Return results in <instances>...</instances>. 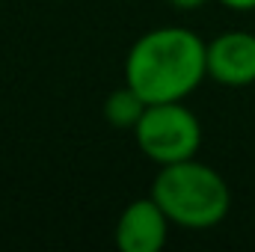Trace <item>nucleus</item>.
I'll return each instance as SVG.
<instances>
[{
    "instance_id": "nucleus-1",
    "label": "nucleus",
    "mask_w": 255,
    "mask_h": 252,
    "mask_svg": "<svg viewBox=\"0 0 255 252\" xmlns=\"http://www.w3.org/2000/svg\"><path fill=\"white\" fill-rule=\"evenodd\" d=\"M208 77V42L190 27H154L142 33L125 57V83L148 104L184 101Z\"/></svg>"
},
{
    "instance_id": "nucleus-2",
    "label": "nucleus",
    "mask_w": 255,
    "mask_h": 252,
    "mask_svg": "<svg viewBox=\"0 0 255 252\" xmlns=\"http://www.w3.org/2000/svg\"><path fill=\"white\" fill-rule=\"evenodd\" d=\"M151 196L166 211L172 226L190 232L220 226L232 211V190L226 178L196 157L160 166L151 181Z\"/></svg>"
},
{
    "instance_id": "nucleus-3",
    "label": "nucleus",
    "mask_w": 255,
    "mask_h": 252,
    "mask_svg": "<svg viewBox=\"0 0 255 252\" xmlns=\"http://www.w3.org/2000/svg\"><path fill=\"white\" fill-rule=\"evenodd\" d=\"M136 148L157 166L181 163L202 148V122L184 101L148 104L133 127Z\"/></svg>"
},
{
    "instance_id": "nucleus-4",
    "label": "nucleus",
    "mask_w": 255,
    "mask_h": 252,
    "mask_svg": "<svg viewBox=\"0 0 255 252\" xmlns=\"http://www.w3.org/2000/svg\"><path fill=\"white\" fill-rule=\"evenodd\" d=\"M169 226H172V220L148 193L122 208L113 238H116L119 252H160L166 247Z\"/></svg>"
},
{
    "instance_id": "nucleus-5",
    "label": "nucleus",
    "mask_w": 255,
    "mask_h": 252,
    "mask_svg": "<svg viewBox=\"0 0 255 252\" xmlns=\"http://www.w3.org/2000/svg\"><path fill=\"white\" fill-rule=\"evenodd\" d=\"M208 77L220 86H255V33L226 30L208 42Z\"/></svg>"
},
{
    "instance_id": "nucleus-6",
    "label": "nucleus",
    "mask_w": 255,
    "mask_h": 252,
    "mask_svg": "<svg viewBox=\"0 0 255 252\" xmlns=\"http://www.w3.org/2000/svg\"><path fill=\"white\" fill-rule=\"evenodd\" d=\"M148 101L133 89V86H119L113 89L107 98H104V119L110 122L113 127H122V130H133L136 122L142 119Z\"/></svg>"
},
{
    "instance_id": "nucleus-7",
    "label": "nucleus",
    "mask_w": 255,
    "mask_h": 252,
    "mask_svg": "<svg viewBox=\"0 0 255 252\" xmlns=\"http://www.w3.org/2000/svg\"><path fill=\"white\" fill-rule=\"evenodd\" d=\"M223 3L226 9H235V12H253L255 9V0H217Z\"/></svg>"
},
{
    "instance_id": "nucleus-8",
    "label": "nucleus",
    "mask_w": 255,
    "mask_h": 252,
    "mask_svg": "<svg viewBox=\"0 0 255 252\" xmlns=\"http://www.w3.org/2000/svg\"><path fill=\"white\" fill-rule=\"evenodd\" d=\"M169 6H175V9H184V12H190V9H199V6H205L208 0H166Z\"/></svg>"
}]
</instances>
